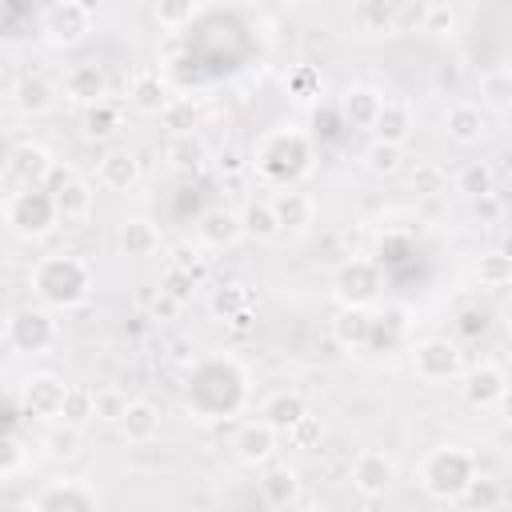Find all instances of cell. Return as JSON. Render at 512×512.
<instances>
[{
  "instance_id": "cell-1",
  "label": "cell",
  "mask_w": 512,
  "mask_h": 512,
  "mask_svg": "<svg viewBox=\"0 0 512 512\" xmlns=\"http://www.w3.org/2000/svg\"><path fill=\"white\" fill-rule=\"evenodd\" d=\"M248 396V376L232 356H208L188 376V408L200 420L232 416Z\"/></svg>"
},
{
  "instance_id": "cell-2",
  "label": "cell",
  "mask_w": 512,
  "mask_h": 512,
  "mask_svg": "<svg viewBox=\"0 0 512 512\" xmlns=\"http://www.w3.org/2000/svg\"><path fill=\"white\" fill-rule=\"evenodd\" d=\"M32 288L48 308H76L92 292V268L80 256H44L32 268Z\"/></svg>"
},
{
  "instance_id": "cell-3",
  "label": "cell",
  "mask_w": 512,
  "mask_h": 512,
  "mask_svg": "<svg viewBox=\"0 0 512 512\" xmlns=\"http://www.w3.org/2000/svg\"><path fill=\"white\" fill-rule=\"evenodd\" d=\"M256 168L260 176H268L272 184H296L300 176L312 172V144L304 132L296 128H280V132H268L260 144H256Z\"/></svg>"
},
{
  "instance_id": "cell-4",
  "label": "cell",
  "mask_w": 512,
  "mask_h": 512,
  "mask_svg": "<svg viewBox=\"0 0 512 512\" xmlns=\"http://www.w3.org/2000/svg\"><path fill=\"white\" fill-rule=\"evenodd\" d=\"M472 476H476V456L460 444H444L428 452L420 464V484L432 500H460Z\"/></svg>"
},
{
  "instance_id": "cell-5",
  "label": "cell",
  "mask_w": 512,
  "mask_h": 512,
  "mask_svg": "<svg viewBox=\"0 0 512 512\" xmlns=\"http://www.w3.org/2000/svg\"><path fill=\"white\" fill-rule=\"evenodd\" d=\"M4 220H8V228H12L16 236L36 240V236H48V232H52V224H56V220H64V216H60V208H56L52 188L24 184L20 192H12V196H8V204H4Z\"/></svg>"
},
{
  "instance_id": "cell-6",
  "label": "cell",
  "mask_w": 512,
  "mask_h": 512,
  "mask_svg": "<svg viewBox=\"0 0 512 512\" xmlns=\"http://www.w3.org/2000/svg\"><path fill=\"white\" fill-rule=\"evenodd\" d=\"M412 368L420 380L428 384H444V380H456L464 376V352L460 344H452L448 336H428L412 348Z\"/></svg>"
},
{
  "instance_id": "cell-7",
  "label": "cell",
  "mask_w": 512,
  "mask_h": 512,
  "mask_svg": "<svg viewBox=\"0 0 512 512\" xmlns=\"http://www.w3.org/2000/svg\"><path fill=\"white\" fill-rule=\"evenodd\" d=\"M4 340L12 352H48L56 344V320L44 308H16L4 328Z\"/></svg>"
},
{
  "instance_id": "cell-8",
  "label": "cell",
  "mask_w": 512,
  "mask_h": 512,
  "mask_svg": "<svg viewBox=\"0 0 512 512\" xmlns=\"http://www.w3.org/2000/svg\"><path fill=\"white\" fill-rule=\"evenodd\" d=\"M92 32V8H84L80 0H56L44 12V36L56 48H76L84 44Z\"/></svg>"
},
{
  "instance_id": "cell-9",
  "label": "cell",
  "mask_w": 512,
  "mask_h": 512,
  "mask_svg": "<svg viewBox=\"0 0 512 512\" xmlns=\"http://www.w3.org/2000/svg\"><path fill=\"white\" fill-rule=\"evenodd\" d=\"M332 288H336V300H340V304H364V308H368V304L380 296L384 276H380V268H376L372 260L356 256V260L340 264V272H336Z\"/></svg>"
},
{
  "instance_id": "cell-10",
  "label": "cell",
  "mask_w": 512,
  "mask_h": 512,
  "mask_svg": "<svg viewBox=\"0 0 512 512\" xmlns=\"http://www.w3.org/2000/svg\"><path fill=\"white\" fill-rule=\"evenodd\" d=\"M64 396H68V384L52 372H36L24 380L20 388V408L24 416H36V420H60V408H64Z\"/></svg>"
},
{
  "instance_id": "cell-11",
  "label": "cell",
  "mask_w": 512,
  "mask_h": 512,
  "mask_svg": "<svg viewBox=\"0 0 512 512\" xmlns=\"http://www.w3.org/2000/svg\"><path fill=\"white\" fill-rule=\"evenodd\" d=\"M36 512H96L100 508V492L88 480H52L36 500Z\"/></svg>"
},
{
  "instance_id": "cell-12",
  "label": "cell",
  "mask_w": 512,
  "mask_h": 512,
  "mask_svg": "<svg viewBox=\"0 0 512 512\" xmlns=\"http://www.w3.org/2000/svg\"><path fill=\"white\" fill-rule=\"evenodd\" d=\"M352 484L364 496H384L396 484V460L388 452H380V448H364L356 456V464H352Z\"/></svg>"
},
{
  "instance_id": "cell-13",
  "label": "cell",
  "mask_w": 512,
  "mask_h": 512,
  "mask_svg": "<svg viewBox=\"0 0 512 512\" xmlns=\"http://www.w3.org/2000/svg\"><path fill=\"white\" fill-rule=\"evenodd\" d=\"M504 388H508V376H504V368L500 364H476V368H468L464 372V396H468V404L472 408H496V400L504 396Z\"/></svg>"
},
{
  "instance_id": "cell-14",
  "label": "cell",
  "mask_w": 512,
  "mask_h": 512,
  "mask_svg": "<svg viewBox=\"0 0 512 512\" xmlns=\"http://www.w3.org/2000/svg\"><path fill=\"white\" fill-rule=\"evenodd\" d=\"M64 96L76 100V104H96V100H108V76L100 64H72L64 72Z\"/></svg>"
},
{
  "instance_id": "cell-15",
  "label": "cell",
  "mask_w": 512,
  "mask_h": 512,
  "mask_svg": "<svg viewBox=\"0 0 512 512\" xmlns=\"http://www.w3.org/2000/svg\"><path fill=\"white\" fill-rule=\"evenodd\" d=\"M196 232H200V244H204V248H232V244L244 236V220H240V212H232V208H208V212L200 216Z\"/></svg>"
},
{
  "instance_id": "cell-16",
  "label": "cell",
  "mask_w": 512,
  "mask_h": 512,
  "mask_svg": "<svg viewBox=\"0 0 512 512\" xmlns=\"http://www.w3.org/2000/svg\"><path fill=\"white\" fill-rule=\"evenodd\" d=\"M8 168H12V176L20 180V184H44L48 176H52V152L44 148V144H32V140H24V144H16L12 148V156H8Z\"/></svg>"
},
{
  "instance_id": "cell-17",
  "label": "cell",
  "mask_w": 512,
  "mask_h": 512,
  "mask_svg": "<svg viewBox=\"0 0 512 512\" xmlns=\"http://www.w3.org/2000/svg\"><path fill=\"white\" fill-rule=\"evenodd\" d=\"M96 180H100V188H108V192H128V188L140 180V160H136L128 148H108V152L100 156Z\"/></svg>"
},
{
  "instance_id": "cell-18",
  "label": "cell",
  "mask_w": 512,
  "mask_h": 512,
  "mask_svg": "<svg viewBox=\"0 0 512 512\" xmlns=\"http://www.w3.org/2000/svg\"><path fill=\"white\" fill-rule=\"evenodd\" d=\"M52 176H56L52 196H56L60 216H64V220H84V216H88V208H92V188H88L80 176H72L68 168H64V172H60V168H52Z\"/></svg>"
},
{
  "instance_id": "cell-19",
  "label": "cell",
  "mask_w": 512,
  "mask_h": 512,
  "mask_svg": "<svg viewBox=\"0 0 512 512\" xmlns=\"http://www.w3.org/2000/svg\"><path fill=\"white\" fill-rule=\"evenodd\" d=\"M276 436H280V432L260 416L256 424H244V428H240V436H236V456H240L248 468L268 464L272 452H276Z\"/></svg>"
},
{
  "instance_id": "cell-20",
  "label": "cell",
  "mask_w": 512,
  "mask_h": 512,
  "mask_svg": "<svg viewBox=\"0 0 512 512\" xmlns=\"http://www.w3.org/2000/svg\"><path fill=\"white\" fill-rule=\"evenodd\" d=\"M380 108H384V96H380L372 84H352V88L340 96V116H344L352 128H368V132H372Z\"/></svg>"
},
{
  "instance_id": "cell-21",
  "label": "cell",
  "mask_w": 512,
  "mask_h": 512,
  "mask_svg": "<svg viewBox=\"0 0 512 512\" xmlns=\"http://www.w3.org/2000/svg\"><path fill=\"white\" fill-rule=\"evenodd\" d=\"M116 248L132 260H144L160 248V228L148 220V216H128L120 228H116Z\"/></svg>"
},
{
  "instance_id": "cell-22",
  "label": "cell",
  "mask_w": 512,
  "mask_h": 512,
  "mask_svg": "<svg viewBox=\"0 0 512 512\" xmlns=\"http://www.w3.org/2000/svg\"><path fill=\"white\" fill-rule=\"evenodd\" d=\"M372 324H376V316H372L364 304H340V312H336V320H332V336H336L344 348H368Z\"/></svg>"
},
{
  "instance_id": "cell-23",
  "label": "cell",
  "mask_w": 512,
  "mask_h": 512,
  "mask_svg": "<svg viewBox=\"0 0 512 512\" xmlns=\"http://www.w3.org/2000/svg\"><path fill=\"white\" fill-rule=\"evenodd\" d=\"M128 104L136 108V112H144V116H160L168 104H172V96H168V84L160 80V72H136L132 76V84H128Z\"/></svg>"
},
{
  "instance_id": "cell-24",
  "label": "cell",
  "mask_w": 512,
  "mask_h": 512,
  "mask_svg": "<svg viewBox=\"0 0 512 512\" xmlns=\"http://www.w3.org/2000/svg\"><path fill=\"white\" fill-rule=\"evenodd\" d=\"M260 496H264V504H272V508H292V504L300 500V476H296V468H288V464L264 468V476H260Z\"/></svg>"
},
{
  "instance_id": "cell-25",
  "label": "cell",
  "mask_w": 512,
  "mask_h": 512,
  "mask_svg": "<svg viewBox=\"0 0 512 512\" xmlns=\"http://www.w3.org/2000/svg\"><path fill=\"white\" fill-rule=\"evenodd\" d=\"M12 104L28 116H40V112H52L56 104V84L48 76H20L12 84Z\"/></svg>"
},
{
  "instance_id": "cell-26",
  "label": "cell",
  "mask_w": 512,
  "mask_h": 512,
  "mask_svg": "<svg viewBox=\"0 0 512 512\" xmlns=\"http://www.w3.org/2000/svg\"><path fill=\"white\" fill-rule=\"evenodd\" d=\"M164 156H168V164L176 172H200L208 164V144L196 132H172Z\"/></svg>"
},
{
  "instance_id": "cell-27",
  "label": "cell",
  "mask_w": 512,
  "mask_h": 512,
  "mask_svg": "<svg viewBox=\"0 0 512 512\" xmlns=\"http://www.w3.org/2000/svg\"><path fill=\"white\" fill-rule=\"evenodd\" d=\"M412 128H416V120H412V108L404 100H384V108L372 124L376 140H388V144H404L412 136Z\"/></svg>"
},
{
  "instance_id": "cell-28",
  "label": "cell",
  "mask_w": 512,
  "mask_h": 512,
  "mask_svg": "<svg viewBox=\"0 0 512 512\" xmlns=\"http://www.w3.org/2000/svg\"><path fill=\"white\" fill-rule=\"evenodd\" d=\"M444 132L456 144H476L484 136V112H480V104H468V100L452 104L448 116H444Z\"/></svg>"
},
{
  "instance_id": "cell-29",
  "label": "cell",
  "mask_w": 512,
  "mask_h": 512,
  "mask_svg": "<svg viewBox=\"0 0 512 512\" xmlns=\"http://www.w3.org/2000/svg\"><path fill=\"white\" fill-rule=\"evenodd\" d=\"M120 432H124V440H132V444H148V440L160 436V412H156L148 400H132L128 412L120 416Z\"/></svg>"
},
{
  "instance_id": "cell-30",
  "label": "cell",
  "mask_w": 512,
  "mask_h": 512,
  "mask_svg": "<svg viewBox=\"0 0 512 512\" xmlns=\"http://www.w3.org/2000/svg\"><path fill=\"white\" fill-rule=\"evenodd\" d=\"M240 220H244V236L260 240V244H268V240H276V236L284 232V224H280L272 200H252V204L240 212Z\"/></svg>"
},
{
  "instance_id": "cell-31",
  "label": "cell",
  "mask_w": 512,
  "mask_h": 512,
  "mask_svg": "<svg viewBox=\"0 0 512 512\" xmlns=\"http://www.w3.org/2000/svg\"><path fill=\"white\" fill-rule=\"evenodd\" d=\"M304 412H308V404H304V396H300V392H276V396H268V400H264V412H260V416H264L280 436H288V432H292V424H296Z\"/></svg>"
},
{
  "instance_id": "cell-32",
  "label": "cell",
  "mask_w": 512,
  "mask_h": 512,
  "mask_svg": "<svg viewBox=\"0 0 512 512\" xmlns=\"http://www.w3.org/2000/svg\"><path fill=\"white\" fill-rule=\"evenodd\" d=\"M272 204H276V216H280L284 232H300V228H308L312 216H316V204H312L304 192H296V188H284Z\"/></svg>"
},
{
  "instance_id": "cell-33",
  "label": "cell",
  "mask_w": 512,
  "mask_h": 512,
  "mask_svg": "<svg viewBox=\"0 0 512 512\" xmlns=\"http://www.w3.org/2000/svg\"><path fill=\"white\" fill-rule=\"evenodd\" d=\"M480 104L492 112H512V68H492L480 76Z\"/></svg>"
},
{
  "instance_id": "cell-34",
  "label": "cell",
  "mask_w": 512,
  "mask_h": 512,
  "mask_svg": "<svg viewBox=\"0 0 512 512\" xmlns=\"http://www.w3.org/2000/svg\"><path fill=\"white\" fill-rule=\"evenodd\" d=\"M60 420H64V424H76V428H84L88 420H96V388L68 384V396H64V408H60Z\"/></svg>"
},
{
  "instance_id": "cell-35",
  "label": "cell",
  "mask_w": 512,
  "mask_h": 512,
  "mask_svg": "<svg viewBox=\"0 0 512 512\" xmlns=\"http://www.w3.org/2000/svg\"><path fill=\"white\" fill-rule=\"evenodd\" d=\"M456 192H464L468 200L496 192V172H492V164H484V160H468V164L460 168V176H456Z\"/></svg>"
},
{
  "instance_id": "cell-36",
  "label": "cell",
  "mask_w": 512,
  "mask_h": 512,
  "mask_svg": "<svg viewBox=\"0 0 512 512\" xmlns=\"http://www.w3.org/2000/svg\"><path fill=\"white\" fill-rule=\"evenodd\" d=\"M408 332V312L400 308V304H392V308H384L380 316H376V324H372V340H368V348H392L400 336Z\"/></svg>"
},
{
  "instance_id": "cell-37",
  "label": "cell",
  "mask_w": 512,
  "mask_h": 512,
  "mask_svg": "<svg viewBox=\"0 0 512 512\" xmlns=\"http://www.w3.org/2000/svg\"><path fill=\"white\" fill-rule=\"evenodd\" d=\"M120 128V108L112 100H96V104H84V132L104 140Z\"/></svg>"
},
{
  "instance_id": "cell-38",
  "label": "cell",
  "mask_w": 512,
  "mask_h": 512,
  "mask_svg": "<svg viewBox=\"0 0 512 512\" xmlns=\"http://www.w3.org/2000/svg\"><path fill=\"white\" fill-rule=\"evenodd\" d=\"M476 280H480L484 288H504V284H512V256H508V252H488V256H480V260H476Z\"/></svg>"
},
{
  "instance_id": "cell-39",
  "label": "cell",
  "mask_w": 512,
  "mask_h": 512,
  "mask_svg": "<svg viewBox=\"0 0 512 512\" xmlns=\"http://www.w3.org/2000/svg\"><path fill=\"white\" fill-rule=\"evenodd\" d=\"M200 280H204V276H196V272H188V268L168 264V268H164V276H160V292H168V296H176L180 304H188V300L200 292Z\"/></svg>"
},
{
  "instance_id": "cell-40",
  "label": "cell",
  "mask_w": 512,
  "mask_h": 512,
  "mask_svg": "<svg viewBox=\"0 0 512 512\" xmlns=\"http://www.w3.org/2000/svg\"><path fill=\"white\" fill-rule=\"evenodd\" d=\"M448 188V176H444V168L436 164V160H420L416 168H412V192L416 196H440Z\"/></svg>"
},
{
  "instance_id": "cell-41",
  "label": "cell",
  "mask_w": 512,
  "mask_h": 512,
  "mask_svg": "<svg viewBox=\"0 0 512 512\" xmlns=\"http://www.w3.org/2000/svg\"><path fill=\"white\" fill-rule=\"evenodd\" d=\"M44 448H48V456H52V460H72V456L80 452V428L60 420V424L44 436Z\"/></svg>"
},
{
  "instance_id": "cell-42",
  "label": "cell",
  "mask_w": 512,
  "mask_h": 512,
  "mask_svg": "<svg viewBox=\"0 0 512 512\" xmlns=\"http://www.w3.org/2000/svg\"><path fill=\"white\" fill-rule=\"evenodd\" d=\"M196 16V0H156V24L168 32L188 28Z\"/></svg>"
},
{
  "instance_id": "cell-43",
  "label": "cell",
  "mask_w": 512,
  "mask_h": 512,
  "mask_svg": "<svg viewBox=\"0 0 512 512\" xmlns=\"http://www.w3.org/2000/svg\"><path fill=\"white\" fill-rule=\"evenodd\" d=\"M400 160H404V144H388V140H372L368 152H364V164H368L372 172H380V176L396 172Z\"/></svg>"
},
{
  "instance_id": "cell-44",
  "label": "cell",
  "mask_w": 512,
  "mask_h": 512,
  "mask_svg": "<svg viewBox=\"0 0 512 512\" xmlns=\"http://www.w3.org/2000/svg\"><path fill=\"white\" fill-rule=\"evenodd\" d=\"M128 392L124 388H116V384H108V388H96V420H104V424H120V416L128 412Z\"/></svg>"
},
{
  "instance_id": "cell-45",
  "label": "cell",
  "mask_w": 512,
  "mask_h": 512,
  "mask_svg": "<svg viewBox=\"0 0 512 512\" xmlns=\"http://www.w3.org/2000/svg\"><path fill=\"white\" fill-rule=\"evenodd\" d=\"M24 464H28L24 440H20L16 432H4V436H0V480H12L16 472H24Z\"/></svg>"
},
{
  "instance_id": "cell-46",
  "label": "cell",
  "mask_w": 512,
  "mask_h": 512,
  "mask_svg": "<svg viewBox=\"0 0 512 512\" xmlns=\"http://www.w3.org/2000/svg\"><path fill=\"white\" fill-rule=\"evenodd\" d=\"M460 500H464L468 508H480V512H484V508H496V504L504 500V492H500V484H496V480H488V476H480V472H476V476L468 480V488H464V496H460Z\"/></svg>"
},
{
  "instance_id": "cell-47",
  "label": "cell",
  "mask_w": 512,
  "mask_h": 512,
  "mask_svg": "<svg viewBox=\"0 0 512 512\" xmlns=\"http://www.w3.org/2000/svg\"><path fill=\"white\" fill-rule=\"evenodd\" d=\"M160 120L168 132H196V104L184 96H172V104L160 112Z\"/></svg>"
},
{
  "instance_id": "cell-48",
  "label": "cell",
  "mask_w": 512,
  "mask_h": 512,
  "mask_svg": "<svg viewBox=\"0 0 512 512\" xmlns=\"http://www.w3.org/2000/svg\"><path fill=\"white\" fill-rule=\"evenodd\" d=\"M288 92H292V100H312V96L320 92V72H316L312 64H300V68L288 76Z\"/></svg>"
},
{
  "instance_id": "cell-49",
  "label": "cell",
  "mask_w": 512,
  "mask_h": 512,
  "mask_svg": "<svg viewBox=\"0 0 512 512\" xmlns=\"http://www.w3.org/2000/svg\"><path fill=\"white\" fill-rule=\"evenodd\" d=\"M320 436H324V424H320V416H312V412H304V416L292 424V432H288V440H292L296 448H316Z\"/></svg>"
},
{
  "instance_id": "cell-50",
  "label": "cell",
  "mask_w": 512,
  "mask_h": 512,
  "mask_svg": "<svg viewBox=\"0 0 512 512\" xmlns=\"http://www.w3.org/2000/svg\"><path fill=\"white\" fill-rule=\"evenodd\" d=\"M248 304V292L240 288V284H224V288H216V296H212V308L220 312V316H232V312H240Z\"/></svg>"
},
{
  "instance_id": "cell-51",
  "label": "cell",
  "mask_w": 512,
  "mask_h": 512,
  "mask_svg": "<svg viewBox=\"0 0 512 512\" xmlns=\"http://www.w3.org/2000/svg\"><path fill=\"white\" fill-rule=\"evenodd\" d=\"M452 28H456L452 8H448V4H432L428 16H424V32H432V36H452Z\"/></svg>"
},
{
  "instance_id": "cell-52",
  "label": "cell",
  "mask_w": 512,
  "mask_h": 512,
  "mask_svg": "<svg viewBox=\"0 0 512 512\" xmlns=\"http://www.w3.org/2000/svg\"><path fill=\"white\" fill-rule=\"evenodd\" d=\"M168 264H176V268H188V272L204 276V256H200V248H196V244H176Z\"/></svg>"
},
{
  "instance_id": "cell-53",
  "label": "cell",
  "mask_w": 512,
  "mask_h": 512,
  "mask_svg": "<svg viewBox=\"0 0 512 512\" xmlns=\"http://www.w3.org/2000/svg\"><path fill=\"white\" fill-rule=\"evenodd\" d=\"M456 328H460V336H476V332L488 328V312H480V308H464L460 320H456Z\"/></svg>"
},
{
  "instance_id": "cell-54",
  "label": "cell",
  "mask_w": 512,
  "mask_h": 512,
  "mask_svg": "<svg viewBox=\"0 0 512 512\" xmlns=\"http://www.w3.org/2000/svg\"><path fill=\"white\" fill-rule=\"evenodd\" d=\"M472 212H476V220H480V224H492V220H500V200H496V192H488V196H476V200H472Z\"/></svg>"
},
{
  "instance_id": "cell-55",
  "label": "cell",
  "mask_w": 512,
  "mask_h": 512,
  "mask_svg": "<svg viewBox=\"0 0 512 512\" xmlns=\"http://www.w3.org/2000/svg\"><path fill=\"white\" fill-rule=\"evenodd\" d=\"M180 308H184V304H180L176 296H168V292H160V296L152 300V316H156V320H176Z\"/></svg>"
},
{
  "instance_id": "cell-56",
  "label": "cell",
  "mask_w": 512,
  "mask_h": 512,
  "mask_svg": "<svg viewBox=\"0 0 512 512\" xmlns=\"http://www.w3.org/2000/svg\"><path fill=\"white\" fill-rule=\"evenodd\" d=\"M216 164H220L224 172H240V164H244V160H240V152H236V148H220V160H216Z\"/></svg>"
},
{
  "instance_id": "cell-57",
  "label": "cell",
  "mask_w": 512,
  "mask_h": 512,
  "mask_svg": "<svg viewBox=\"0 0 512 512\" xmlns=\"http://www.w3.org/2000/svg\"><path fill=\"white\" fill-rule=\"evenodd\" d=\"M496 412H500V420L512 428V384H508V388H504V396L496 400Z\"/></svg>"
},
{
  "instance_id": "cell-58",
  "label": "cell",
  "mask_w": 512,
  "mask_h": 512,
  "mask_svg": "<svg viewBox=\"0 0 512 512\" xmlns=\"http://www.w3.org/2000/svg\"><path fill=\"white\" fill-rule=\"evenodd\" d=\"M228 320H232V328H236V332H244V328H252V312H248V304H244L240 312H232Z\"/></svg>"
},
{
  "instance_id": "cell-59",
  "label": "cell",
  "mask_w": 512,
  "mask_h": 512,
  "mask_svg": "<svg viewBox=\"0 0 512 512\" xmlns=\"http://www.w3.org/2000/svg\"><path fill=\"white\" fill-rule=\"evenodd\" d=\"M504 320H508V324H512V296H508V300H504Z\"/></svg>"
},
{
  "instance_id": "cell-60",
  "label": "cell",
  "mask_w": 512,
  "mask_h": 512,
  "mask_svg": "<svg viewBox=\"0 0 512 512\" xmlns=\"http://www.w3.org/2000/svg\"><path fill=\"white\" fill-rule=\"evenodd\" d=\"M504 168H508V172H512V152H508V156H504Z\"/></svg>"
},
{
  "instance_id": "cell-61",
  "label": "cell",
  "mask_w": 512,
  "mask_h": 512,
  "mask_svg": "<svg viewBox=\"0 0 512 512\" xmlns=\"http://www.w3.org/2000/svg\"><path fill=\"white\" fill-rule=\"evenodd\" d=\"M80 4H84V8H96V4H100V0H80Z\"/></svg>"
},
{
  "instance_id": "cell-62",
  "label": "cell",
  "mask_w": 512,
  "mask_h": 512,
  "mask_svg": "<svg viewBox=\"0 0 512 512\" xmlns=\"http://www.w3.org/2000/svg\"><path fill=\"white\" fill-rule=\"evenodd\" d=\"M500 252H508V256H512V240H508V244H504V248H500Z\"/></svg>"
},
{
  "instance_id": "cell-63",
  "label": "cell",
  "mask_w": 512,
  "mask_h": 512,
  "mask_svg": "<svg viewBox=\"0 0 512 512\" xmlns=\"http://www.w3.org/2000/svg\"><path fill=\"white\" fill-rule=\"evenodd\" d=\"M244 4H256V0H244Z\"/></svg>"
}]
</instances>
